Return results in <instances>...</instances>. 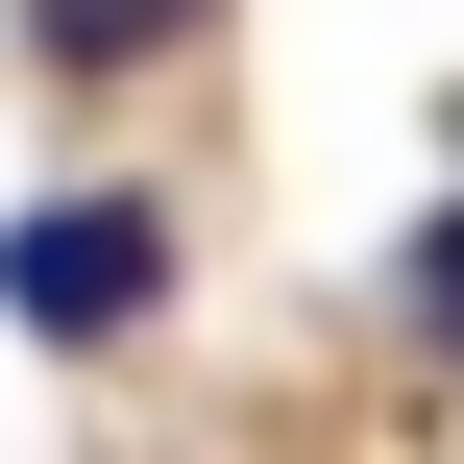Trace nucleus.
Segmentation results:
<instances>
[{
	"label": "nucleus",
	"mask_w": 464,
	"mask_h": 464,
	"mask_svg": "<svg viewBox=\"0 0 464 464\" xmlns=\"http://www.w3.org/2000/svg\"><path fill=\"white\" fill-rule=\"evenodd\" d=\"M0 318L24 343H147L171 318V220L147 196H24L0 220Z\"/></svg>",
	"instance_id": "1"
},
{
	"label": "nucleus",
	"mask_w": 464,
	"mask_h": 464,
	"mask_svg": "<svg viewBox=\"0 0 464 464\" xmlns=\"http://www.w3.org/2000/svg\"><path fill=\"white\" fill-rule=\"evenodd\" d=\"M196 24H220V0H24L49 73H122V49H196Z\"/></svg>",
	"instance_id": "2"
},
{
	"label": "nucleus",
	"mask_w": 464,
	"mask_h": 464,
	"mask_svg": "<svg viewBox=\"0 0 464 464\" xmlns=\"http://www.w3.org/2000/svg\"><path fill=\"white\" fill-rule=\"evenodd\" d=\"M416 318H440V367H464V220H440V245H416Z\"/></svg>",
	"instance_id": "3"
}]
</instances>
